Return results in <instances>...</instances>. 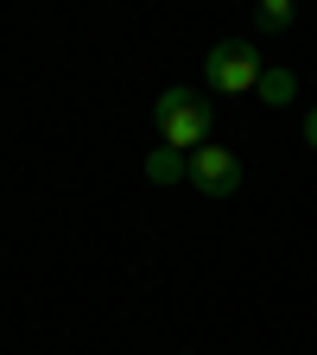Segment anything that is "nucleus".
<instances>
[{
	"label": "nucleus",
	"mask_w": 317,
	"mask_h": 355,
	"mask_svg": "<svg viewBox=\"0 0 317 355\" xmlns=\"http://www.w3.org/2000/svg\"><path fill=\"white\" fill-rule=\"evenodd\" d=\"M153 127H159V146L171 153H197L216 140V102L203 89H165L153 102Z\"/></svg>",
	"instance_id": "nucleus-1"
},
{
	"label": "nucleus",
	"mask_w": 317,
	"mask_h": 355,
	"mask_svg": "<svg viewBox=\"0 0 317 355\" xmlns=\"http://www.w3.org/2000/svg\"><path fill=\"white\" fill-rule=\"evenodd\" d=\"M260 76H266V58L254 51L248 38H222L216 51L203 58V83L216 89V96H254Z\"/></svg>",
	"instance_id": "nucleus-2"
},
{
	"label": "nucleus",
	"mask_w": 317,
	"mask_h": 355,
	"mask_svg": "<svg viewBox=\"0 0 317 355\" xmlns=\"http://www.w3.org/2000/svg\"><path fill=\"white\" fill-rule=\"evenodd\" d=\"M191 191L197 197H209V203H222V197H235L241 191V159L229 153V146H197L191 153Z\"/></svg>",
	"instance_id": "nucleus-3"
},
{
	"label": "nucleus",
	"mask_w": 317,
	"mask_h": 355,
	"mask_svg": "<svg viewBox=\"0 0 317 355\" xmlns=\"http://www.w3.org/2000/svg\"><path fill=\"white\" fill-rule=\"evenodd\" d=\"M146 178L153 184H191V153H171V146L146 153Z\"/></svg>",
	"instance_id": "nucleus-4"
},
{
	"label": "nucleus",
	"mask_w": 317,
	"mask_h": 355,
	"mask_svg": "<svg viewBox=\"0 0 317 355\" xmlns=\"http://www.w3.org/2000/svg\"><path fill=\"white\" fill-rule=\"evenodd\" d=\"M254 96H260L266 108H292V102H298V76H292V70H280V64H266V76H260Z\"/></svg>",
	"instance_id": "nucleus-5"
},
{
	"label": "nucleus",
	"mask_w": 317,
	"mask_h": 355,
	"mask_svg": "<svg viewBox=\"0 0 317 355\" xmlns=\"http://www.w3.org/2000/svg\"><path fill=\"white\" fill-rule=\"evenodd\" d=\"M254 26L260 32H292L298 26V7H292V0H260V7H254Z\"/></svg>",
	"instance_id": "nucleus-6"
},
{
	"label": "nucleus",
	"mask_w": 317,
	"mask_h": 355,
	"mask_svg": "<svg viewBox=\"0 0 317 355\" xmlns=\"http://www.w3.org/2000/svg\"><path fill=\"white\" fill-rule=\"evenodd\" d=\"M305 146H311V153H317V108H311V114H305Z\"/></svg>",
	"instance_id": "nucleus-7"
}]
</instances>
